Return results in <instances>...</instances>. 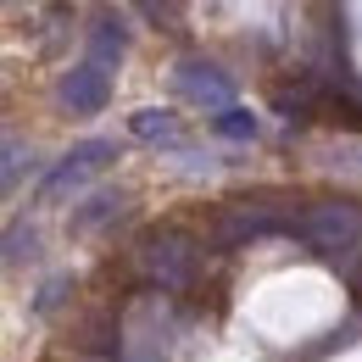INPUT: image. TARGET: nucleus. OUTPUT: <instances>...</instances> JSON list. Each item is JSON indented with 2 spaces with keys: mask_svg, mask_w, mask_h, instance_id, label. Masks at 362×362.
Listing matches in <instances>:
<instances>
[{
  "mask_svg": "<svg viewBox=\"0 0 362 362\" xmlns=\"http://www.w3.org/2000/svg\"><path fill=\"white\" fill-rule=\"evenodd\" d=\"M179 90L189 95V100H201V106H228V78L218 67H206V62H184Z\"/></svg>",
  "mask_w": 362,
  "mask_h": 362,
  "instance_id": "nucleus-5",
  "label": "nucleus"
},
{
  "mask_svg": "<svg viewBox=\"0 0 362 362\" xmlns=\"http://www.w3.org/2000/svg\"><path fill=\"white\" fill-rule=\"evenodd\" d=\"M90 50H95V67L117 62V56L129 50V34H123V23H112V17H106V23H100V28L90 34Z\"/></svg>",
  "mask_w": 362,
  "mask_h": 362,
  "instance_id": "nucleus-7",
  "label": "nucleus"
},
{
  "mask_svg": "<svg viewBox=\"0 0 362 362\" xmlns=\"http://www.w3.org/2000/svg\"><path fill=\"white\" fill-rule=\"evenodd\" d=\"M195 268H201V251H195V240L184 228H151L139 240V273H145V284H156V290H189Z\"/></svg>",
  "mask_w": 362,
  "mask_h": 362,
  "instance_id": "nucleus-1",
  "label": "nucleus"
},
{
  "mask_svg": "<svg viewBox=\"0 0 362 362\" xmlns=\"http://www.w3.org/2000/svg\"><path fill=\"white\" fill-rule=\"evenodd\" d=\"M218 134L223 139H251L257 134V117L240 112V106H223V112H218Z\"/></svg>",
  "mask_w": 362,
  "mask_h": 362,
  "instance_id": "nucleus-10",
  "label": "nucleus"
},
{
  "mask_svg": "<svg viewBox=\"0 0 362 362\" xmlns=\"http://www.w3.org/2000/svg\"><path fill=\"white\" fill-rule=\"evenodd\" d=\"M62 100H67L73 112H100V106L112 100V73H106V67H95V62L73 67V73L62 78Z\"/></svg>",
  "mask_w": 362,
  "mask_h": 362,
  "instance_id": "nucleus-4",
  "label": "nucleus"
},
{
  "mask_svg": "<svg viewBox=\"0 0 362 362\" xmlns=\"http://www.w3.org/2000/svg\"><path fill=\"white\" fill-rule=\"evenodd\" d=\"M73 346H78V351H117V317L112 313H84L73 323Z\"/></svg>",
  "mask_w": 362,
  "mask_h": 362,
  "instance_id": "nucleus-6",
  "label": "nucleus"
},
{
  "mask_svg": "<svg viewBox=\"0 0 362 362\" xmlns=\"http://www.w3.org/2000/svg\"><path fill=\"white\" fill-rule=\"evenodd\" d=\"M139 139H173L179 129H173V112H156V106H145V112H134V123H129Z\"/></svg>",
  "mask_w": 362,
  "mask_h": 362,
  "instance_id": "nucleus-9",
  "label": "nucleus"
},
{
  "mask_svg": "<svg viewBox=\"0 0 362 362\" xmlns=\"http://www.w3.org/2000/svg\"><path fill=\"white\" fill-rule=\"evenodd\" d=\"M296 228H301V240L313 245L317 257H329L340 268L362 245V206H351V201H317V206H307L296 218Z\"/></svg>",
  "mask_w": 362,
  "mask_h": 362,
  "instance_id": "nucleus-2",
  "label": "nucleus"
},
{
  "mask_svg": "<svg viewBox=\"0 0 362 362\" xmlns=\"http://www.w3.org/2000/svg\"><path fill=\"white\" fill-rule=\"evenodd\" d=\"M112 156H117V145H112V139H84V145H73V151L62 156V168H56V173L45 179V189H40V195H56V189H67V184H78L84 173H95V168H106Z\"/></svg>",
  "mask_w": 362,
  "mask_h": 362,
  "instance_id": "nucleus-3",
  "label": "nucleus"
},
{
  "mask_svg": "<svg viewBox=\"0 0 362 362\" xmlns=\"http://www.w3.org/2000/svg\"><path fill=\"white\" fill-rule=\"evenodd\" d=\"M340 273L351 279V290H357V296H362V245H357V251H351V257H346V262H340Z\"/></svg>",
  "mask_w": 362,
  "mask_h": 362,
  "instance_id": "nucleus-12",
  "label": "nucleus"
},
{
  "mask_svg": "<svg viewBox=\"0 0 362 362\" xmlns=\"http://www.w3.org/2000/svg\"><path fill=\"white\" fill-rule=\"evenodd\" d=\"M117 206H123L117 195H95V201H90V212H78V228H90V223H100V218H112Z\"/></svg>",
  "mask_w": 362,
  "mask_h": 362,
  "instance_id": "nucleus-11",
  "label": "nucleus"
},
{
  "mask_svg": "<svg viewBox=\"0 0 362 362\" xmlns=\"http://www.w3.org/2000/svg\"><path fill=\"white\" fill-rule=\"evenodd\" d=\"M23 168H28V145L0 134V189H11V184L23 179Z\"/></svg>",
  "mask_w": 362,
  "mask_h": 362,
  "instance_id": "nucleus-8",
  "label": "nucleus"
}]
</instances>
